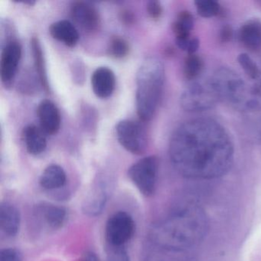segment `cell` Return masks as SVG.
<instances>
[{
  "label": "cell",
  "instance_id": "obj_30",
  "mask_svg": "<svg viewBox=\"0 0 261 261\" xmlns=\"http://www.w3.org/2000/svg\"><path fill=\"white\" fill-rule=\"evenodd\" d=\"M200 42L197 38H192L189 42V46H188V55L195 54L198 48H199Z\"/></svg>",
  "mask_w": 261,
  "mask_h": 261
},
{
  "label": "cell",
  "instance_id": "obj_28",
  "mask_svg": "<svg viewBox=\"0 0 261 261\" xmlns=\"http://www.w3.org/2000/svg\"><path fill=\"white\" fill-rule=\"evenodd\" d=\"M147 13L152 20H159L163 14V7L161 4L156 0L149 1L147 4Z\"/></svg>",
  "mask_w": 261,
  "mask_h": 261
},
{
  "label": "cell",
  "instance_id": "obj_4",
  "mask_svg": "<svg viewBox=\"0 0 261 261\" xmlns=\"http://www.w3.org/2000/svg\"><path fill=\"white\" fill-rule=\"evenodd\" d=\"M165 82L164 65L160 59L149 57L139 68L137 74L136 105L139 117L149 121L160 105Z\"/></svg>",
  "mask_w": 261,
  "mask_h": 261
},
{
  "label": "cell",
  "instance_id": "obj_14",
  "mask_svg": "<svg viewBox=\"0 0 261 261\" xmlns=\"http://www.w3.org/2000/svg\"><path fill=\"white\" fill-rule=\"evenodd\" d=\"M240 42L247 49L257 50L261 48V22L250 20L240 29Z\"/></svg>",
  "mask_w": 261,
  "mask_h": 261
},
{
  "label": "cell",
  "instance_id": "obj_27",
  "mask_svg": "<svg viewBox=\"0 0 261 261\" xmlns=\"http://www.w3.org/2000/svg\"><path fill=\"white\" fill-rule=\"evenodd\" d=\"M0 261H23L19 250L15 248H6L0 252Z\"/></svg>",
  "mask_w": 261,
  "mask_h": 261
},
{
  "label": "cell",
  "instance_id": "obj_29",
  "mask_svg": "<svg viewBox=\"0 0 261 261\" xmlns=\"http://www.w3.org/2000/svg\"><path fill=\"white\" fill-rule=\"evenodd\" d=\"M233 31L230 25H226L220 30L219 39L221 43H227L233 39Z\"/></svg>",
  "mask_w": 261,
  "mask_h": 261
},
{
  "label": "cell",
  "instance_id": "obj_16",
  "mask_svg": "<svg viewBox=\"0 0 261 261\" xmlns=\"http://www.w3.org/2000/svg\"><path fill=\"white\" fill-rule=\"evenodd\" d=\"M50 34L56 40L63 42L68 47H74L79 42L77 30L71 22L61 20L55 22L50 27Z\"/></svg>",
  "mask_w": 261,
  "mask_h": 261
},
{
  "label": "cell",
  "instance_id": "obj_19",
  "mask_svg": "<svg viewBox=\"0 0 261 261\" xmlns=\"http://www.w3.org/2000/svg\"><path fill=\"white\" fill-rule=\"evenodd\" d=\"M32 51H33V59H34L35 67L36 73L39 76V82L42 88L48 92L49 85H48V76H47L46 66H45V59L42 53V45L37 38H33L31 41Z\"/></svg>",
  "mask_w": 261,
  "mask_h": 261
},
{
  "label": "cell",
  "instance_id": "obj_12",
  "mask_svg": "<svg viewBox=\"0 0 261 261\" xmlns=\"http://www.w3.org/2000/svg\"><path fill=\"white\" fill-rule=\"evenodd\" d=\"M91 86L94 94L99 98L111 97L116 86V77L112 70L107 67L95 70L91 77Z\"/></svg>",
  "mask_w": 261,
  "mask_h": 261
},
{
  "label": "cell",
  "instance_id": "obj_17",
  "mask_svg": "<svg viewBox=\"0 0 261 261\" xmlns=\"http://www.w3.org/2000/svg\"><path fill=\"white\" fill-rule=\"evenodd\" d=\"M45 133L35 125H30L24 129V140L27 151L32 155L42 153L46 149L47 141Z\"/></svg>",
  "mask_w": 261,
  "mask_h": 261
},
{
  "label": "cell",
  "instance_id": "obj_5",
  "mask_svg": "<svg viewBox=\"0 0 261 261\" xmlns=\"http://www.w3.org/2000/svg\"><path fill=\"white\" fill-rule=\"evenodd\" d=\"M219 100L210 80L194 81L180 97V105L188 112H201L213 108Z\"/></svg>",
  "mask_w": 261,
  "mask_h": 261
},
{
  "label": "cell",
  "instance_id": "obj_24",
  "mask_svg": "<svg viewBox=\"0 0 261 261\" xmlns=\"http://www.w3.org/2000/svg\"><path fill=\"white\" fill-rule=\"evenodd\" d=\"M197 13L203 18H212L223 14L219 3L215 0H200L195 2Z\"/></svg>",
  "mask_w": 261,
  "mask_h": 261
},
{
  "label": "cell",
  "instance_id": "obj_15",
  "mask_svg": "<svg viewBox=\"0 0 261 261\" xmlns=\"http://www.w3.org/2000/svg\"><path fill=\"white\" fill-rule=\"evenodd\" d=\"M37 213L45 224L53 229L60 228L66 221V210L55 204H41L38 207Z\"/></svg>",
  "mask_w": 261,
  "mask_h": 261
},
{
  "label": "cell",
  "instance_id": "obj_25",
  "mask_svg": "<svg viewBox=\"0 0 261 261\" xmlns=\"http://www.w3.org/2000/svg\"><path fill=\"white\" fill-rule=\"evenodd\" d=\"M108 53L110 56L114 59H123L129 54V44L123 38L114 36L110 42Z\"/></svg>",
  "mask_w": 261,
  "mask_h": 261
},
{
  "label": "cell",
  "instance_id": "obj_13",
  "mask_svg": "<svg viewBox=\"0 0 261 261\" xmlns=\"http://www.w3.org/2000/svg\"><path fill=\"white\" fill-rule=\"evenodd\" d=\"M20 214L13 204L2 203L0 206V227L5 234L14 237L20 226Z\"/></svg>",
  "mask_w": 261,
  "mask_h": 261
},
{
  "label": "cell",
  "instance_id": "obj_11",
  "mask_svg": "<svg viewBox=\"0 0 261 261\" xmlns=\"http://www.w3.org/2000/svg\"><path fill=\"white\" fill-rule=\"evenodd\" d=\"M41 129L45 134L54 135L59 132L61 126V114L57 106L49 100L39 103L37 110Z\"/></svg>",
  "mask_w": 261,
  "mask_h": 261
},
{
  "label": "cell",
  "instance_id": "obj_3",
  "mask_svg": "<svg viewBox=\"0 0 261 261\" xmlns=\"http://www.w3.org/2000/svg\"><path fill=\"white\" fill-rule=\"evenodd\" d=\"M220 100L242 111L261 106V83L247 85L238 73L229 68H219L211 79Z\"/></svg>",
  "mask_w": 261,
  "mask_h": 261
},
{
  "label": "cell",
  "instance_id": "obj_32",
  "mask_svg": "<svg viewBox=\"0 0 261 261\" xmlns=\"http://www.w3.org/2000/svg\"><path fill=\"white\" fill-rule=\"evenodd\" d=\"M82 261H98L97 255L93 252H87L85 253L83 257H82Z\"/></svg>",
  "mask_w": 261,
  "mask_h": 261
},
{
  "label": "cell",
  "instance_id": "obj_7",
  "mask_svg": "<svg viewBox=\"0 0 261 261\" xmlns=\"http://www.w3.org/2000/svg\"><path fill=\"white\" fill-rule=\"evenodd\" d=\"M135 222L125 212H118L110 217L105 228V236L110 247H123L130 241L135 232Z\"/></svg>",
  "mask_w": 261,
  "mask_h": 261
},
{
  "label": "cell",
  "instance_id": "obj_1",
  "mask_svg": "<svg viewBox=\"0 0 261 261\" xmlns=\"http://www.w3.org/2000/svg\"><path fill=\"white\" fill-rule=\"evenodd\" d=\"M169 156L182 176L212 179L230 170L234 148L221 123L210 118L194 119L175 129L169 143Z\"/></svg>",
  "mask_w": 261,
  "mask_h": 261
},
{
  "label": "cell",
  "instance_id": "obj_26",
  "mask_svg": "<svg viewBox=\"0 0 261 261\" xmlns=\"http://www.w3.org/2000/svg\"><path fill=\"white\" fill-rule=\"evenodd\" d=\"M107 261H130L126 250L123 247H110Z\"/></svg>",
  "mask_w": 261,
  "mask_h": 261
},
{
  "label": "cell",
  "instance_id": "obj_2",
  "mask_svg": "<svg viewBox=\"0 0 261 261\" xmlns=\"http://www.w3.org/2000/svg\"><path fill=\"white\" fill-rule=\"evenodd\" d=\"M207 230L208 221L204 211L189 207L159 224L154 230V238L163 247L183 250L202 241Z\"/></svg>",
  "mask_w": 261,
  "mask_h": 261
},
{
  "label": "cell",
  "instance_id": "obj_6",
  "mask_svg": "<svg viewBox=\"0 0 261 261\" xmlns=\"http://www.w3.org/2000/svg\"><path fill=\"white\" fill-rule=\"evenodd\" d=\"M158 170V159L149 155L134 163L128 170V176L143 195L149 197L156 188Z\"/></svg>",
  "mask_w": 261,
  "mask_h": 261
},
{
  "label": "cell",
  "instance_id": "obj_23",
  "mask_svg": "<svg viewBox=\"0 0 261 261\" xmlns=\"http://www.w3.org/2000/svg\"><path fill=\"white\" fill-rule=\"evenodd\" d=\"M203 60L198 55H188L184 63V75L187 80L195 81L202 71Z\"/></svg>",
  "mask_w": 261,
  "mask_h": 261
},
{
  "label": "cell",
  "instance_id": "obj_18",
  "mask_svg": "<svg viewBox=\"0 0 261 261\" xmlns=\"http://www.w3.org/2000/svg\"><path fill=\"white\" fill-rule=\"evenodd\" d=\"M66 173L63 168L59 165H50L42 172L40 177V185L47 190L60 189L66 183Z\"/></svg>",
  "mask_w": 261,
  "mask_h": 261
},
{
  "label": "cell",
  "instance_id": "obj_9",
  "mask_svg": "<svg viewBox=\"0 0 261 261\" xmlns=\"http://www.w3.org/2000/svg\"><path fill=\"white\" fill-rule=\"evenodd\" d=\"M22 57V48L16 41H10L4 47L0 60V76L4 86L10 88L14 82Z\"/></svg>",
  "mask_w": 261,
  "mask_h": 261
},
{
  "label": "cell",
  "instance_id": "obj_20",
  "mask_svg": "<svg viewBox=\"0 0 261 261\" xmlns=\"http://www.w3.org/2000/svg\"><path fill=\"white\" fill-rule=\"evenodd\" d=\"M107 194L102 189H94L85 198L83 211L90 216H95L103 211L106 204Z\"/></svg>",
  "mask_w": 261,
  "mask_h": 261
},
{
  "label": "cell",
  "instance_id": "obj_31",
  "mask_svg": "<svg viewBox=\"0 0 261 261\" xmlns=\"http://www.w3.org/2000/svg\"><path fill=\"white\" fill-rule=\"evenodd\" d=\"M120 19L123 23L129 25V24H132L134 22V16L131 12L128 11V10H123L120 13Z\"/></svg>",
  "mask_w": 261,
  "mask_h": 261
},
{
  "label": "cell",
  "instance_id": "obj_10",
  "mask_svg": "<svg viewBox=\"0 0 261 261\" xmlns=\"http://www.w3.org/2000/svg\"><path fill=\"white\" fill-rule=\"evenodd\" d=\"M71 14L77 25L85 31L94 33L99 30L100 17L97 9L86 2L77 1L71 5Z\"/></svg>",
  "mask_w": 261,
  "mask_h": 261
},
{
  "label": "cell",
  "instance_id": "obj_21",
  "mask_svg": "<svg viewBox=\"0 0 261 261\" xmlns=\"http://www.w3.org/2000/svg\"><path fill=\"white\" fill-rule=\"evenodd\" d=\"M194 27V17L189 11H181L177 20L172 25L175 40L190 38V33Z\"/></svg>",
  "mask_w": 261,
  "mask_h": 261
},
{
  "label": "cell",
  "instance_id": "obj_22",
  "mask_svg": "<svg viewBox=\"0 0 261 261\" xmlns=\"http://www.w3.org/2000/svg\"><path fill=\"white\" fill-rule=\"evenodd\" d=\"M238 62L246 75L253 81V83H260L261 70L251 57L246 53H241L238 56Z\"/></svg>",
  "mask_w": 261,
  "mask_h": 261
},
{
  "label": "cell",
  "instance_id": "obj_8",
  "mask_svg": "<svg viewBox=\"0 0 261 261\" xmlns=\"http://www.w3.org/2000/svg\"><path fill=\"white\" fill-rule=\"evenodd\" d=\"M120 144L128 152L136 155L144 152L147 146L146 131L141 125L132 120H122L116 127Z\"/></svg>",
  "mask_w": 261,
  "mask_h": 261
}]
</instances>
